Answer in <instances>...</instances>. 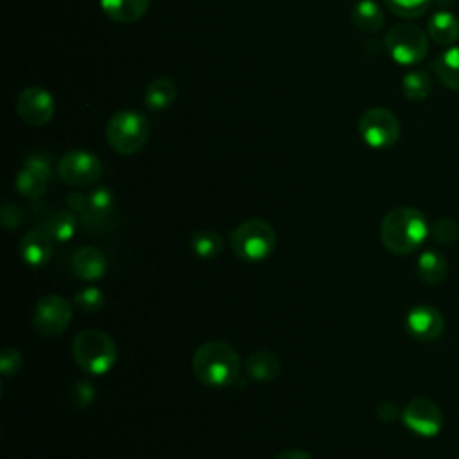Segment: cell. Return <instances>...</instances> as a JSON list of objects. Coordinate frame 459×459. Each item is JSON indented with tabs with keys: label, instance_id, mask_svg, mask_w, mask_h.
<instances>
[{
	"label": "cell",
	"instance_id": "2e32d148",
	"mask_svg": "<svg viewBox=\"0 0 459 459\" xmlns=\"http://www.w3.org/2000/svg\"><path fill=\"white\" fill-rule=\"evenodd\" d=\"M108 260L104 253L93 246H82L72 255V271L84 281H93L104 276Z\"/></svg>",
	"mask_w": 459,
	"mask_h": 459
},
{
	"label": "cell",
	"instance_id": "d4e9b609",
	"mask_svg": "<svg viewBox=\"0 0 459 459\" xmlns=\"http://www.w3.org/2000/svg\"><path fill=\"white\" fill-rule=\"evenodd\" d=\"M190 247L201 258H215L224 251V238L213 230H201L190 237Z\"/></svg>",
	"mask_w": 459,
	"mask_h": 459
},
{
	"label": "cell",
	"instance_id": "e575fe53",
	"mask_svg": "<svg viewBox=\"0 0 459 459\" xmlns=\"http://www.w3.org/2000/svg\"><path fill=\"white\" fill-rule=\"evenodd\" d=\"M434 4H437L439 7H448V5H452V4H455V0H432Z\"/></svg>",
	"mask_w": 459,
	"mask_h": 459
},
{
	"label": "cell",
	"instance_id": "4316f807",
	"mask_svg": "<svg viewBox=\"0 0 459 459\" xmlns=\"http://www.w3.org/2000/svg\"><path fill=\"white\" fill-rule=\"evenodd\" d=\"M387 9L402 18H418L425 14L432 0H384Z\"/></svg>",
	"mask_w": 459,
	"mask_h": 459
},
{
	"label": "cell",
	"instance_id": "5b68a950",
	"mask_svg": "<svg viewBox=\"0 0 459 459\" xmlns=\"http://www.w3.org/2000/svg\"><path fill=\"white\" fill-rule=\"evenodd\" d=\"M233 253L246 262L267 258L276 247V231L264 219H247L230 235Z\"/></svg>",
	"mask_w": 459,
	"mask_h": 459
},
{
	"label": "cell",
	"instance_id": "8fae6325",
	"mask_svg": "<svg viewBox=\"0 0 459 459\" xmlns=\"http://www.w3.org/2000/svg\"><path fill=\"white\" fill-rule=\"evenodd\" d=\"M16 113L23 124L30 127H41L52 120L56 104L45 88L29 86L16 99Z\"/></svg>",
	"mask_w": 459,
	"mask_h": 459
},
{
	"label": "cell",
	"instance_id": "9c48e42d",
	"mask_svg": "<svg viewBox=\"0 0 459 459\" xmlns=\"http://www.w3.org/2000/svg\"><path fill=\"white\" fill-rule=\"evenodd\" d=\"M72 319V305L59 294H47L38 299L32 310V325L43 337L63 333Z\"/></svg>",
	"mask_w": 459,
	"mask_h": 459
},
{
	"label": "cell",
	"instance_id": "ac0fdd59",
	"mask_svg": "<svg viewBox=\"0 0 459 459\" xmlns=\"http://www.w3.org/2000/svg\"><path fill=\"white\" fill-rule=\"evenodd\" d=\"M427 30L434 43L454 47V43H457L459 39V20L452 13L441 9L430 14L427 22Z\"/></svg>",
	"mask_w": 459,
	"mask_h": 459
},
{
	"label": "cell",
	"instance_id": "f546056e",
	"mask_svg": "<svg viewBox=\"0 0 459 459\" xmlns=\"http://www.w3.org/2000/svg\"><path fill=\"white\" fill-rule=\"evenodd\" d=\"M0 221L5 230H14L25 221V212L20 204L13 201H5L0 208Z\"/></svg>",
	"mask_w": 459,
	"mask_h": 459
},
{
	"label": "cell",
	"instance_id": "d6a6232c",
	"mask_svg": "<svg viewBox=\"0 0 459 459\" xmlns=\"http://www.w3.org/2000/svg\"><path fill=\"white\" fill-rule=\"evenodd\" d=\"M377 416H378L384 423L393 421V420L398 416V407H396V403L391 402V400L382 402V403L378 405V409H377Z\"/></svg>",
	"mask_w": 459,
	"mask_h": 459
},
{
	"label": "cell",
	"instance_id": "484cf974",
	"mask_svg": "<svg viewBox=\"0 0 459 459\" xmlns=\"http://www.w3.org/2000/svg\"><path fill=\"white\" fill-rule=\"evenodd\" d=\"M432 91V81L423 70H411L402 77V93L409 100H425Z\"/></svg>",
	"mask_w": 459,
	"mask_h": 459
},
{
	"label": "cell",
	"instance_id": "ffe728a7",
	"mask_svg": "<svg viewBox=\"0 0 459 459\" xmlns=\"http://www.w3.org/2000/svg\"><path fill=\"white\" fill-rule=\"evenodd\" d=\"M79 224H81L79 217L70 208L68 210H54L43 219L41 230H45L54 240L66 242L74 237Z\"/></svg>",
	"mask_w": 459,
	"mask_h": 459
},
{
	"label": "cell",
	"instance_id": "603a6c76",
	"mask_svg": "<svg viewBox=\"0 0 459 459\" xmlns=\"http://www.w3.org/2000/svg\"><path fill=\"white\" fill-rule=\"evenodd\" d=\"M143 100L149 109L161 111L176 100V84L167 77H158L147 84Z\"/></svg>",
	"mask_w": 459,
	"mask_h": 459
},
{
	"label": "cell",
	"instance_id": "52a82bcc",
	"mask_svg": "<svg viewBox=\"0 0 459 459\" xmlns=\"http://www.w3.org/2000/svg\"><path fill=\"white\" fill-rule=\"evenodd\" d=\"M385 48L398 65H416L429 52L427 34L412 23H398L385 34Z\"/></svg>",
	"mask_w": 459,
	"mask_h": 459
},
{
	"label": "cell",
	"instance_id": "277c9868",
	"mask_svg": "<svg viewBox=\"0 0 459 459\" xmlns=\"http://www.w3.org/2000/svg\"><path fill=\"white\" fill-rule=\"evenodd\" d=\"M149 120L134 109L117 111L106 126V140L109 147L124 156L136 154L149 140Z\"/></svg>",
	"mask_w": 459,
	"mask_h": 459
},
{
	"label": "cell",
	"instance_id": "cb8c5ba5",
	"mask_svg": "<svg viewBox=\"0 0 459 459\" xmlns=\"http://www.w3.org/2000/svg\"><path fill=\"white\" fill-rule=\"evenodd\" d=\"M351 22L364 32H377L384 25V13L375 0H359L351 9Z\"/></svg>",
	"mask_w": 459,
	"mask_h": 459
},
{
	"label": "cell",
	"instance_id": "44dd1931",
	"mask_svg": "<svg viewBox=\"0 0 459 459\" xmlns=\"http://www.w3.org/2000/svg\"><path fill=\"white\" fill-rule=\"evenodd\" d=\"M446 260L441 253L434 249H427L418 256L416 274L427 285H437L446 276Z\"/></svg>",
	"mask_w": 459,
	"mask_h": 459
},
{
	"label": "cell",
	"instance_id": "ba28073f",
	"mask_svg": "<svg viewBox=\"0 0 459 459\" xmlns=\"http://www.w3.org/2000/svg\"><path fill=\"white\" fill-rule=\"evenodd\" d=\"M359 134L371 149H389L400 138V122L385 108H369L359 118Z\"/></svg>",
	"mask_w": 459,
	"mask_h": 459
},
{
	"label": "cell",
	"instance_id": "7402d4cb",
	"mask_svg": "<svg viewBox=\"0 0 459 459\" xmlns=\"http://www.w3.org/2000/svg\"><path fill=\"white\" fill-rule=\"evenodd\" d=\"M437 79L454 91H459V47H450L432 61Z\"/></svg>",
	"mask_w": 459,
	"mask_h": 459
},
{
	"label": "cell",
	"instance_id": "3957f363",
	"mask_svg": "<svg viewBox=\"0 0 459 459\" xmlns=\"http://www.w3.org/2000/svg\"><path fill=\"white\" fill-rule=\"evenodd\" d=\"M72 357L82 371L102 375L117 360V344L102 330H82L72 341Z\"/></svg>",
	"mask_w": 459,
	"mask_h": 459
},
{
	"label": "cell",
	"instance_id": "9a60e30c",
	"mask_svg": "<svg viewBox=\"0 0 459 459\" xmlns=\"http://www.w3.org/2000/svg\"><path fill=\"white\" fill-rule=\"evenodd\" d=\"M54 253V238L41 228L27 231L20 240L22 260L32 267L45 265Z\"/></svg>",
	"mask_w": 459,
	"mask_h": 459
},
{
	"label": "cell",
	"instance_id": "30bf717a",
	"mask_svg": "<svg viewBox=\"0 0 459 459\" xmlns=\"http://www.w3.org/2000/svg\"><path fill=\"white\" fill-rule=\"evenodd\" d=\"M57 174L66 185L82 188V186H90L100 179L102 163L93 152L75 149V151L66 152L59 160Z\"/></svg>",
	"mask_w": 459,
	"mask_h": 459
},
{
	"label": "cell",
	"instance_id": "d6986e66",
	"mask_svg": "<svg viewBox=\"0 0 459 459\" xmlns=\"http://www.w3.org/2000/svg\"><path fill=\"white\" fill-rule=\"evenodd\" d=\"M102 13L117 23H133L145 16L149 0H99Z\"/></svg>",
	"mask_w": 459,
	"mask_h": 459
},
{
	"label": "cell",
	"instance_id": "4fadbf2b",
	"mask_svg": "<svg viewBox=\"0 0 459 459\" xmlns=\"http://www.w3.org/2000/svg\"><path fill=\"white\" fill-rule=\"evenodd\" d=\"M52 176L50 161L43 154H30L14 178L16 190L29 199H38L45 194Z\"/></svg>",
	"mask_w": 459,
	"mask_h": 459
},
{
	"label": "cell",
	"instance_id": "8992f818",
	"mask_svg": "<svg viewBox=\"0 0 459 459\" xmlns=\"http://www.w3.org/2000/svg\"><path fill=\"white\" fill-rule=\"evenodd\" d=\"M66 206L86 230L100 231L115 212V195L108 186H99L90 194L72 192L66 195Z\"/></svg>",
	"mask_w": 459,
	"mask_h": 459
},
{
	"label": "cell",
	"instance_id": "1f68e13d",
	"mask_svg": "<svg viewBox=\"0 0 459 459\" xmlns=\"http://www.w3.org/2000/svg\"><path fill=\"white\" fill-rule=\"evenodd\" d=\"M22 368V355L14 348H4L0 357V371L4 377H11L18 373Z\"/></svg>",
	"mask_w": 459,
	"mask_h": 459
},
{
	"label": "cell",
	"instance_id": "4dcf8cb0",
	"mask_svg": "<svg viewBox=\"0 0 459 459\" xmlns=\"http://www.w3.org/2000/svg\"><path fill=\"white\" fill-rule=\"evenodd\" d=\"M93 396H95V389H93V385H91L90 382L81 380V382H75V384L72 385L70 400H72V403H74L75 407H79V409L88 407V405L91 403Z\"/></svg>",
	"mask_w": 459,
	"mask_h": 459
},
{
	"label": "cell",
	"instance_id": "f1b7e54d",
	"mask_svg": "<svg viewBox=\"0 0 459 459\" xmlns=\"http://www.w3.org/2000/svg\"><path fill=\"white\" fill-rule=\"evenodd\" d=\"M430 235L439 244H452L459 238V222L450 217H443L432 224Z\"/></svg>",
	"mask_w": 459,
	"mask_h": 459
},
{
	"label": "cell",
	"instance_id": "83f0119b",
	"mask_svg": "<svg viewBox=\"0 0 459 459\" xmlns=\"http://www.w3.org/2000/svg\"><path fill=\"white\" fill-rule=\"evenodd\" d=\"M74 303H75V307H79L84 312H97L104 305V294L100 289L90 285V287H84L75 292Z\"/></svg>",
	"mask_w": 459,
	"mask_h": 459
},
{
	"label": "cell",
	"instance_id": "6da1fadb",
	"mask_svg": "<svg viewBox=\"0 0 459 459\" xmlns=\"http://www.w3.org/2000/svg\"><path fill=\"white\" fill-rule=\"evenodd\" d=\"M242 360L238 351L226 341H208L192 357L195 378L208 387H228L240 375Z\"/></svg>",
	"mask_w": 459,
	"mask_h": 459
},
{
	"label": "cell",
	"instance_id": "e0dca14e",
	"mask_svg": "<svg viewBox=\"0 0 459 459\" xmlns=\"http://www.w3.org/2000/svg\"><path fill=\"white\" fill-rule=\"evenodd\" d=\"M244 368L253 380L271 382L280 375L281 362L276 353H273L269 350H256L247 355Z\"/></svg>",
	"mask_w": 459,
	"mask_h": 459
},
{
	"label": "cell",
	"instance_id": "5bb4252c",
	"mask_svg": "<svg viewBox=\"0 0 459 459\" xmlns=\"http://www.w3.org/2000/svg\"><path fill=\"white\" fill-rule=\"evenodd\" d=\"M407 332L420 341H434L443 333L445 319L436 307L416 305L405 317Z\"/></svg>",
	"mask_w": 459,
	"mask_h": 459
},
{
	"label": "cell",
	"instance_id": "7c38bea8",
	"mask_svg": "<svg viewBox=\"0 0 459 459\" xmlns=\"http://www.w3.org/2000/svg\"><path fill=\"white\" fill-rule=\"evenodd\" d=\"M402 421L421 437H434L443 429V414L429 398H412L402 411Z\"/></svg>",
	"mask_w": 459,
	"mask_h": 459
},
{
	"label": "cell",
	"instance_id": "7a4b0ae2",
	"mask_svg": "<svg viewBox=\"0 0 459 459\" xmlns=\"http://www.w3.org/2000/svg\"><path fill=\"white\" fill-rule=\"evenodd\" d=\"M430 233L425 215L412 206L389 210L380 222V240L393 255H409L421 246Z\"/></svg>",
	"mask_w": 459,
	"mask_h": 459
},
{
	"label": "cell",
	"instance_id": "836d02e7",
	"mask_svg": "<svg viewBox=\"0 0 459 459\" xmlns=\"http://www.w3.org/2000/svg\"><path fill=\"white\" fill-rule=\"evenodd\" d=\"M274 459H314L308 452L299 450V448H292V450H283L280 452Z\"/></svg>",
	"mask_w": 459,
	"mask_h": 459
}]
</instances>
